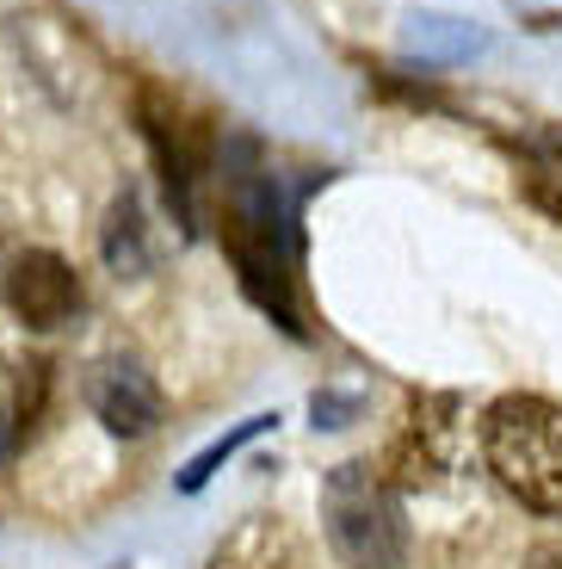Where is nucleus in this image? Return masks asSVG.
Masks as SVG:
<instances>
[{
	"label": "nucleus",
	"mask_w": 562,
	"mask_h": 569,
	"mask_svg": "<svg viewBox=\"0 0 562 569\" xmlns=\"http://www.w3.org/2000/svg\"><path fill=\"white\" fill-rule=\"evenodd\" d=\"M0 452H7V415H0Z\"/></svg>",
	"instance_id": "nucleus-14"
},
{
	"label": "nucleus",
	"mask_w": 562,
	"mask_h": 569,
	"mask_svg": "<svg viewBox=\"0 0 562 569\" xmlns=\"http://www.w3.org/2000/svg\"><path fill=\"white\" fill-rule=\"evenodd\" d=\"M371 87H378L383 100H395V106H414V112H458V100H451L445 87H433V81H408V74H395V69H371Z\"/></svg>",
	"instance_id": "nucleus-10"
},
{
	"label": "nucleus",
	"mask_w": 562,
	"mask_h": 569,
	"mask_svg": "<svg viewBox=\"0 0 562 569\" xmlns=\"http://www.w3.org/2000/svg\"><path fill=\"white\" fill-rule=\"evenodd\" d=\"M272 427H279V409H272V415H248V421H235V427H229L223 440H211V446H204L198 458H185V470H180V496H198V489L211 483V477H217V470H223L229 458L241 452V446H248V440H260V433H272Z\"/></svg>",
	"instance_id": "nucleus-9"
},
{
	"label": "nucleus",
	"mask_w": 562,
	"mask_h": 569,
	"mask_svg": "<svg viewBox=\"0 0 562 569\" xmlns=\"http://www.w3.org/2000/svg\"><path fill=\"white\" fill-rule=\"evenodd\" d=\"M359 402L352 397H334V390H315V427H347L340 415H352Z\"/></svg>",
	"instance_id": "nucleus-12"
},
{
	"label": "nucleus",
	"mask_w": 562,
	"mask_h": 569,
	"mask_svg": "<svg viewBox=\"0 0 562 569\" xmlns=\"http://www.w3.org/2000/svg\"><path fill=\"white\" fill-rule=\"evenodd\" d=\"M0 298H7V310L26 328L50 335V328L74 322V310H81V272L57 248H26V254H13L7 272H0Z\"/></svg>",
	"instance_id": "nucleus-4"
},
{
	"label": "nucleus",
	"mask_w": 562,
	"mask_h": 569,
	"mask_svg": "<svg viewBox=\"0 0 562 569\" xmlns=\"http://www.w3.org/2000/svg\"><path fill=\"white\" fill-rule=\"evenodd\" d=\"M99 248H106V267L112 272H149V223H142V199L137 192H118L112 211H106V236H99Z\"/></svg>",
	"instance_id": "nucleus-8"
},
{
	"label": "nucleus",
	"mask_w": 562,
	"mask_h": 569,
	"mask_svg": "<svg viewBox=\"0 0 562 569\" xmlns=\"http://www.w3.org/2000/svg\"><path fill=\"white\" fill-rule=\"evenodd\" d=\"M525 569H562V551H532V557H525Z\"/></svg>",
	"instance_id": "nucleus-13"
},
{
	"label": "nucleus",
	"mask_w": 562,
	"mask_h": 569,
	"mask_svg": "<svg viewBox=\"0 0 562 569\" xmlns=\"http://www.w3.org/2000/svg\"><path fill=\"white\" fill-rule=\"evenodd\" d=\"M211 569H297V539L279 513H253L217 545Z\"/></svg>",
	"instance_id": "nucleus-6"
},
{
	"label": "nucleus",
	"mask_w": 562,
	"mask_h": 569,
	"mask_svg": "<svg viewBox=\"0 0 562 569\" xmlns=\"http://www.w3.org/2000/svg\"><path fill=\"white\" fill-rule=\"evenodd\" d=\"M322 532L340 569H408V520L390 477L359 458L322 477Z\"/></svg>",
	"instance_id": "nucleus-2"
},
{
	"label": "nucleus",
	"mask_w": 562,
	"mask_h": 569,
	"mask_svg": "<svg viewBox=\"0 0 562 569\" xmlns=\"http://www.w3.org/2000/svg\"><path fill=\"white\" fill-rule=\"evenodd\" d=\"M482 458L494 483L532 513L562 520V402L513 390L482 415Z\"/></svg>",
	"instance_id": "nucleus-1"
},
{
	"label": "nucleus",
	"mask_w": 562,
	"mask_h": 569,
	"mask_svg": "<svg viewBox=\"0 0 562 569\" xmlns=\"http://www.w3.org/2000/svg\"><path fill=\"white\" fill-rule=\"evenodd\" d=\"M26 378H19V409H13V433H31L43 415V402H50V366L43 359H26Z\"/></svg>",
	"instance_id": "nucleus-11"
},
{
	"label": "nucleus",
	"mask_w": 562,
	"mask_h": 569,
	"mask_svg": "<svg viewBox=\"0 0 562 569\" xmlns=\"http://www.w3.org/2000/svg\"><path fill=\"white\" fill-rule=\"evenodd\" d=\"M408 50L421 62H470V57H482L489 50V26H476V19H464V13H408Z\"/></svg>",
	"instance_id": "nucleus-7"
},
{
	"label": "nucleus",
	"mask_w": 562,
	"mask_h": 569,
	"mask_svg": "<svg viewBox=\"0 0 562 569\" xmlns=\"http://www.w3.org/2000/svg\"><path fill=\"white\" fill-rule=\"evenodd\" d=\"M137 130L149 142L173 223L198 229V192L217 173V124L192 106H180L161 81H137Z\"/></svg>",
	"instance_id": "nucleus-3"
},
{
	"label": "nucleus",
	"mask_w": 562,
	"mask_h": 569,
	"mask_svg": "<svg viewBox=\"0 0 562 569\" xmlns=\"http://www.w3.org/2000/svg\"><path fill=\"white\" fill-rule=\"evenodd\" d=\"M87 409H93V421L106 427V433L142 440V433L161 427V390H155V378L142 371V359L112 353L87 371Z\"/></svg>",
	"instance_id": "nucleus-5"
}]
</instances>
